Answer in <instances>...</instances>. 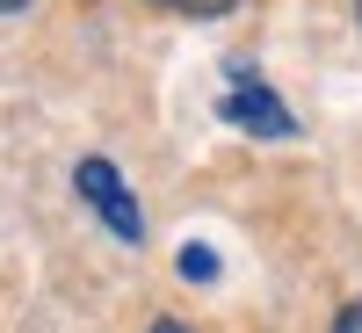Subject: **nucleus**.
I'll return each instance as SVG.
<instances>
[{"label":"nucleus","instance_id":"obj_1","mask_svg":"<svg viewBox=\"0 0 362 333\" xmlns=\"http://www.w3.org/2000/svg\"><path fill=\"white\" fill-rule=\"evenodd\" d=\"M218 116H225L232 131H247V138H268V145L297 138V116L276 102V87H268L261 73H232L225 95H218Z\"/></svg>","mask_w":362,"mask_h":333},{"label":"nucleus","instance_id":"obj_2","mask_svg":"<svg viewBox=\"0 0 362 333\" xmlns=\"http://www.w3.org/2000/svg\"><path fill=\"white\" fill-rule=\"evenodd\" d=\"M73 189L87 196V210H95V218H102V225H109L116 239H131V247L145 239V210L131 203L124 174H116L109 160H80V167H73Z\"/></svg>","mask_w":362,"mask_h":333},{"label":"nucleus","instance_id":"obj_3","mask_svg":"<svg viewBox=\"0 0 362 333\" xmlns=\"http://www.w3.org/2000/svg\"><path fill=\"white\" fill-rule=\"evenodd\" d=\"M181 276H189V283H210V276H218V254H210L203 239H189V247H181Z\"/></svg>","mask_w":362,"mask_h":333},{"label":"nucleus","instance_id":"obj_4","mask_svg":"<svg viewBox=\"0 0 362 333\" xmlns=\"http://www.w3.org/2000/svg\"><path fill=\"white\" fill-rule=\"evenodd\" d=\"M153 8H167V15H232L239 0H153Z\"/></svg>","mask_w":362,"mask_h":333},{"label":"nucleus","instance_id":"obj_5","mask_svg":"<svg viewBox=\"0 0 362 333\" xmlns=\"http://www.w3.org/2000/svg\"><path fill=\"white\" fill-rule=\"evenodd\" d=\"M334 326H341V333H362V305H348V312H341Z\"/></svg>","mask_w":362,"mask_h":333},{"label":"nucleus","instance_id":"obj_6","mask_svg":"<svg viewBox=\"0 0 362 333\" xmlns=\"http://www.w3.org/2000/svg\"><path fill=\"white\" fill-rule=\"evenodd\" d=\"M15 8H29V0H0V15H15Z\"/></svg>","mask_w":362,"mask_h":333},{"label":"nucleus","instance_id":"obj_7","mask_svg":"<svg viewBox=\"0 0 362 333\" xmlns=\"http://www.w3.org/2000/svg\"><path fill=\"white\" fill-rule=\"evenodd\" d=\"M355 22H362V0H355Z\"/></svg>","mask_w":362,"mask_h":333}]
</instances>
